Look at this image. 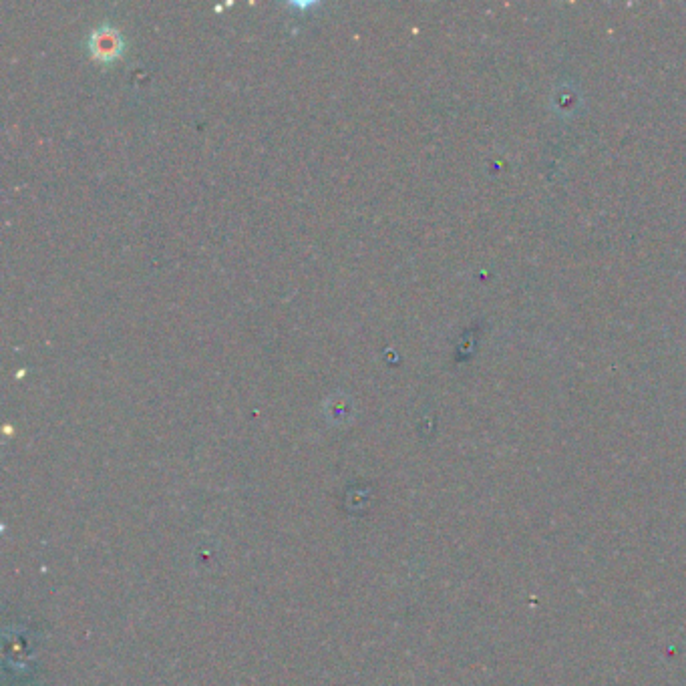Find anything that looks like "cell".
<instances>
[{
  "mask_svg": "<svg viewBox=\"0 0 686 686\" xmlns=\"http://www.w3.org/2000/svg\"><path fill=\"white\" fill-rule=\"evenodd\" d=\"M91 51L99 59H103V61L117 57L119 51H121V37H119V33L109 29V27H103V29L95 31L91 35Z\"/></svg>",
  "mask_w": 686,
  "mask_h": 686,
  "instance_id": "cell-1",
  "label": "cell"
}]
</instances>
